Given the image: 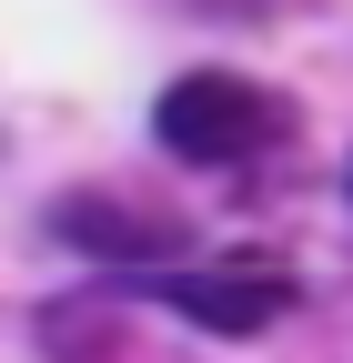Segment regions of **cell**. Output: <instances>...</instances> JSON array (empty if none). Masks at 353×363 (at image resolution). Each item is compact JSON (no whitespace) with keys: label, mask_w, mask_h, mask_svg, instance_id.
Masks as SVG:
<instances>
[{"label":"cell","mask_w":353,"mask_h":363,"mask_svg":"<svg viewBox=\"0 0 353 363\" xmlns=\"http://www.w3.org/2000/svg\"><path fill=\"white\" fill-rule=\"evenodd\" d=\"M283 111L262 101V91L242 71H182L152 101V131H162V152H182V162H242L262 131H273Z\"/></svg>","instance_id":"obj_1"},{"label":"cell","mask_w":353,"mask_h":363,"mask_svg":"<svg viewBox=\"0 0 353 363\" xmlns=\"http://www.w3.org/2000/svg\"><path fill=\"white\" fill-rule=\"evenodd\" d=\"M162 303L212 323V333H262L293 313V283H273V272H192V283H162Z\"/></svg>","instance_id":"obj_2"}]
</instances>
